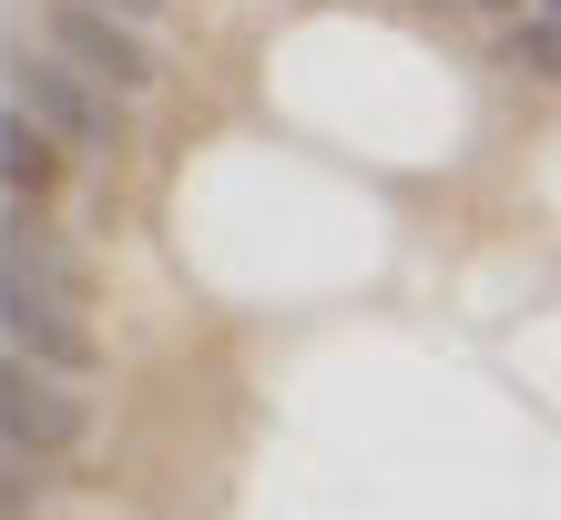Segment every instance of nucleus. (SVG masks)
<instances>
[{
    "mask_svg": "<svg viewBox=\"0 0 561 520\" xmlns=\"http://www.w3.org/2000/svg\"><path fill=\"white\" fill-rule=\"evenodd\" d=\"M51 184H61V143L21 103H0V205H51Z\"/></svg>",
    "mask_w": 561,
    "mask_h": 520,
    "instance_id": "nucleus-5",
    "label": "nucleus"
},
{
    "mask_svg": "<svg viewBox=\"0 0 561 520\" xmlns=\"http://www.w3.org/2000/svg\"><path fill=\"white\" fill-rule=\"evenodd\" d=\"M103 11H123V21H163V0H103Z\"/></svg>",
    "mask_w": 561,
    "mask_h": 520,
    "instance_id": "nucleus-8",
    "label": "nucleus"
},
{
    "mask_svg": "<svg viewBox=\"0 0 561 520\" xmlns=\"http://www.w3.org/2000/svg\"><path fill=\"white\" fill-rule=\"evenodd\" d=\"M11 103L42 123L61 153H123V134H134V103H113L103 82H82L61 51H11Z\"/></svg>",
    "mask_w": 561,
    "mask_h": 520,
    "instance_id": "nucleus-3",
    "label": "nucleus"
},
{
    "mask_svg": "<svg viewBox=\"0 0 561 520\" xmlns=\"http://www.w3.org/2000/svg\"><path fill=\"white\" fill-rule=\"evenodd\" d=\"M490 61H501V72H520V82H551V72H561V21H551V0L511 11L501 42H490Z\"/></svg>",
    "mask_w": 561,
    "mask_h": 520,
    "instance_id": "nucleus-6",
    "label": "nucleus"
},
{
    "mask_svg": "<svg viewBox=\"0 0 561 520\" xmlns=\"http://www.w3.org/2000/svg\"><path fill=\"white\" fill-rule=\"evenodd\" d=\"M31 500H42V470L0 449V520H31Z\"/></svg>",
    "mask_w": 561,
    "mask_h": 520,
    "instance_id": "nucleus-7",
    "label": "nucleus"
},
{
    "mask_svg": "<svg viewBox=\"0 0 561 520\" xmlns=\"http://www.w3.org/2000/svg\"><path fill=\"white\" fill-rule=\"evenodd\" d=\"M0 449L31 470H61L92 449V388L72 368H42V357L0 347Z\"/></svg>",
    "mask_w": 561,
    "mask_h": 520,
    "instance_id": "nucleus-2",
    "label": "nucleus"
},
{
    "mask_svg": "<svg viewBox=\"0 0 561 520\" xmlns=\"http://www.w3.org/2000/svg\"><path fill=\"white\" fill-rule=\"evenodd\" d=\"M42 31H51V51L72 61L82 82H103V92H113V103H144V92L163 82V51L144 42V21L103 11V0H51Z\"/></svg>",
    "mask_w": 561,
    "mask_h": 520,
    "instance_id": "nucleus-4",
    "label": "nucleus"
},
{
    "mask_svg": "<svg viewBox=\"0 0 561 520\" xmlns=\"http://www.w3.org/2000/svg\"><path fill=\"white\" fill-rule=\"evenodd\" d=\"M0 347L42 357V368L92 378L103 368V337H92V266L72 255V235L42 205L0 215Z\"/></svg>",
    "mask_w": 561,
    "mask_h": 520,
    "instance_id": "nucleus-1",
    "label": "nucleus"
},
{
    "mask_svg": "<svg viewBox=\"0 0 561 520\" xmlns=\"http://www.w3.org/2000/svg\"><path fill=\"white\" fill-rule=\"evenodd\" d=\"M480 11H520V0H480Z\"/></svg>",
    "mask_w": 561,
    "mask_h": 520,
    "instance_id": "nucleus-9",
    "label": "nucleus"
}]
</instances>
